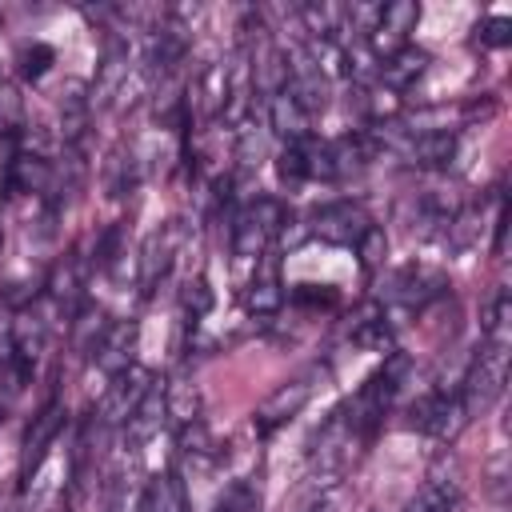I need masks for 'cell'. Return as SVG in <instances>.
I'll list each match as a JSON object with an SVG mask.
<instances>
[{"instance_id": "277c9868", "label": "cell", "mask_w": 512, "mask_h": 512, "mask_svg": "<svg viewBox=\"0 0 512 512\" xmlns=\"http://www.w3.org/2000/svg\"><path fill=\"white\" fill-rule=\"evenodd\" d=\"M148 388H152V376H148L144 368H136V364L120 368L116 380L108 384V392H104L100 404H96L100 420H104V424H124V420L136 412V404L144 400Z\"/></svg>"}, {"instance_id": "8992f818", "label": "cell", "mask_w": 512, "mask_h": 512, "mask_svg": "<svg viewBox=\"0 0 512 512\" xmlns=\"http://www.w3.org/2000/svg\"><path fill=\"white\" fill-rule=\"evenodd\" d=\"M368 228H372V224H368V216H364L356 204H328V208H320L316 220H312V232H316L320 240H328V244H348V248H356Z\"/></svg>"}, {"instance_id": "4316f807", "label": "cell", "mask_w": 512, "mask_h": 512, "mask_svg": "<svg viewBox=\"0 0 512 512\" xmlns=\"http://www.w3.org/2000/svg\"><path fill=\"white\" fill-rule=\"evenodd\" d=\"M184 308L192 312V320H196V316H204V312L212 308V288H208V280H204V276H196V280H188V284H184Z\"/></svg>"}, {"instance_id": "9a60e30c", "label": "cell", "mask_w": 512, "mask_h": 512, "mask_svg": "<svg viewBox=\"0 0 512 512\" xmlns=\"http://www.w3.org/2000/svg\"><path fill=\"white\" fill-rule=\"evenodd\" d=\"M452 508H456V480L448 476H428L404 504V512H452Z\"/></svg>"}, {"instance_id": "ba28073f", "label": "cell", "mask_w": 512, "mask_h": 512, "mask_svg": "<svg viewBox=\"0 0 512 512\" xmlns=\"http://www.w3.org/2000/svg\"><path fill=\"white\" fill-rule=\"evenodd\" d=\"M60 428H64V404L52 400V404L40 408V416H36L32 428H28V440H24V480H32V472L40 468V460H44V452H48V444L56 440Z\"/></svg>"}, {"instance_id": "83f0119b", "label": "cell", "mask_w": 512, "mask_h": 512, "mask_svg": "<svg viewBox=\"0 0 512 512\" xmlns=\"http://www.w3.org/2000/svg\"><path fill=\"white\" fill-rule=\"evenodd\" d=\"M384 248H388V240H384V232L372 224V228L360 236V244H356L360 264H364V268H376V264H380V256H384Z\"/></svg>"}, {"instance_id": "9c48e42d", "label": "cell", "mask_w": 512, "mask_h": 512, "mask_svg": "<svg viewBox=\"0 0 512 512\" xmlns=\"http://www.w3.org/2000/svg\"><path fill=\"white\" fill-rule=\"evenodd\" d=\"M164 420H168V412H164V384L152 380V388L144 392V400L136 404V412L124 420V436H128V444H148V440L164 428Z\"/></svg>"}, {"instance_id": "f1b7e54d", "label": "cell", "mask_w": 512, "mask_h": 512, "mask_svg": "<svg viewBox=\"0 0 512 512\" xmlns=\"http://www.w3.org/2000/svg\"><path fill=\"white\" fill-rule=\"evenodd\" d=\"M304 20L312 24V32H320V36H328V32H336V20H340V8H328V4H312V8H304Z\"/></svg>"}, {"instance_id": "6da1fadb", "label": "cell", "mask_w": 512, "mask_h": 512, "mask_svg": "<svg viewBox=\"0 0 512 512\" xmlns=\"http://www.w3.org/2000/svg\"><path fill=\"white\" fill-rule=\"evenodd\" d=\"M504 380H508V348L504 344H484L480 356L472 360L468 376H464V388H460L464 412L488 408L504 392Z\"/></svg>"}, {"instance_id": "7402d4cb", "label": "cell", "mask_w": 512, "mask_h": 512, "mask_svg": "<svg viewBox=\"0 0 512 512\" xmlns=\"http://www.w3.org/2000/svg\"><path fill=\"white\" fill-rule=\"evenodd\" d=\"M52 60H56V52H52L48 44H40V40H32V44L20 48V72H24L28 80H40V76L52 68Z\"/></svg>"}, {"instance_id": "d6986e66", "label": "cell", "mask_w": 512, "mask_h": 512, "mask_svg": "<svg viewBox=\"0 0 512 512\" xmlns=\"http://www.w3.org/2000/svg\"><path fill=\"white\" fill-rule=\"evenodd\" d=\"M508 324H512V300L504 292H496L488 312H484V344H504L508 348Z\"/></svg>"}, {"instance_id": "5b68a950", "label": "cell", "mask_w": 512, "mask_h": 512, "mask_svg": "<svg viewBox=\"0 0 512 512\" xmlns=\"http://www.w3.org/2000/svg\"><path fill=\"white\" fill-rule=\"evenodd\" d=\"M416 20H420V8L412 4V0H396V4H384L380 8V16L372 20V48L376 52H384V56H392V52H400V48H408V32L416 28Z\"/></svg>"}, {"instance_id": "603a6c76", "label": "cell", "mask_w": 512, "mask_h": 512, "mask_svg": "<svg viewBox=\"0 0 512 512\" xmlns=\"http://www.w3.org/2000/svg\"><path fill=\"white\" fill-rule=\"evenodd\" d=\"M352 340H356L360 348H372V352H392V328H388L384 320H364V324L352 332Z\"/></svg>"}, {"instance_id": "5bb4252c", "label": "cell", "mask_w": 512, "mask_h": 512, "mask_svg": "<svg viewBox=\"0 0 512 512\" xmlns=\"http://www.w3.org/2000/svg\"><path fill=\"white\" fill-rule=\"evenodd\" d=\"M396 296L408 304V308H424L428 300H436L444 292V276L432 272V268H408L400 280H396Z\"/></svg>"}, {"instance_id": "f546056e", "label": "cell", "mask_w": 512, "mask_h": 512, "mask_svg": "<svg viewBox=\"0 0 512 512\" xmlns=\"http://www.w3.org/2000/svg\"><path fill=\"white\" fill-rule=\"evenodd\" d=\"M292 300H296V304H332L336 292L324 288V284H320V292H316V284H296V288H292Z\"/></svg>"}, {"instance_id": "3957f363", "label": "cell", "mask_w": 512, "mask_h": 512, "mask_svg": "<svg viewBox=\"0 0 512 512\" xmlns=\"http://www.w3.org/2000/svg\"><path fill=\"white\" fill-rule=\"evenodd\" d=\"M468 412L460 404V392H428L412 404V428L436 436V440H452L464 428Z\"/></svg>"}, {"instance_id": "ffe728a7", "label": "cell", "mask_w": 512, "mask_h": 512, "mask_svg": "<svg viewBox=\"0 0 512 512\" xmlns=\"http://www.w3.org/2000/svg\"><path fill=\"white\" fill-rule=\"evenodd\" d=\"M44 176H48V164L40 156H16L12 168H8V184L12 188H24V192H32L36 184H44Z\"/></svg>"}, {"instance_id": "484cf974", "label": "cell", "mask_w": 512, "mask_h": 512, "mask_svg": "<svg viewBox=\"0 0 512 512\" xmlns=\"http://www.w3.org/2000/svg\"><path fill=\"white\" fill-rule=\"evenodd\" d=\"M480 44H488V48H504L508 40H512V20L508 16H488V20H480Z\"/></svg>"}, {"instance_id": "ac0fdd59", "label": "cell", "mask_w": 512, "mask_h": 512, "mask_svg": "<svg viewBox=\"0 0 512 512\" xmlns=\"http://www.w3.org/2000/svg\"><path fill=\"white\" fill-rule=\"evenodd\" d=\"M276 176L284 184H304L312 176V160H308V144H288L280 156H276Z\"/></svg>"}, {"instance_id": "52a82bcc", "label": "cell", "mask_w": 512, "mask_h": 512, "mask_svg": "<svg viewBox=\"0 0 512 512\" xmlns=\"http://www.w3.org/2000/svg\"><path fill=\"white\" fill-rule=\"evenodd\" d=\"M312 396V384L300 376V380H288V384H280L260 408H256V432L264 436V432H272V428H280L284 420H292L300 408H304V400Z\"/></svg>"}, {"instance_id": "7a4b0ae2", "label": "cell", "mask_w": 512, "mask_h": 512, "mask_svg": "<svg viewBox=\"0 0 512 512\" xmlns=\"http://www.w3.org/2000/svg\"><path fill=\"white\" fill-rule=\"evenodd\" d=\"M280 224H284V208H280L276 200H256V204H248V208L236 216V224H232V252H236L240 260H260L264 248H268V236H272Z\"/></svg>"}, {"instance_id": "d4e9b609", "label": "cell", "mask_w": 512, "mask_h": 512, "mask_svg": "<svg viewBox=\"0 0 512 512\" xmlns=\"http://www.w3.org/2000/svg\"><path fill=\"white\" fill-rule=\"evenodd\" d=\"M20 116H24V108H20L16 88L12 84H0V136H12L20 128Z\"/></svg>"}, {"instance_id": "cb8c5ba5", "label": "cell", "mask_w": 512, "mask_h": 512, "mask_svg": "<svg viewBox=\"0 0 512 512\" xmlns=\"http://www.w3.org/2000/svg\"><path fill=\"white\" fill-rule=\"evenodd\" d=\"M212 512H260V500H256V492H252L248 484H232V488L216 500Z\"/></svg>"}, {"instance_id": "8fae6325", "label": "cell", "mask_w": 512, "mask_h": 512, "mask_svg": "<svg viewBox=\"0 0 512 512\" xmlns=\"http://www.w3.org/2000/svg\"><path fill=\"white\" fill-rule=\"evenodd\" d=\"M268 120H272V128L280 132V136H288V144H300V140H308V112L296 104V96L288 92V88H280L276 96H272V104H268Z\"/></svg>"}, {"instance_id": "1f68e13d", "label": "cell", "mask_w": 512, "mask_h": 512, "mask_svg": "<svg viewBox=\"0 0 512 512\" xmlns=\"http://www.w3.org/2000/svg\"><path fill=\"white\" fill-rule=\"evenodd\" d=\"M308 512H336L332 504H316V508H308Z\"/></svg>"}, {"instance_id": "4dcf8cb0", "label": "cell", "mask_w": 512, "mask_h": 512, "mask_svg": "<svg viewBox=\"0 0 512 512\" xmlns=\"http://www.w3.org/2000/svg\"><path fill=\"white\" fill-rule=\"evenodd\" d=\"M112 512H136V508H128V500H124V496H116V504H112Z\"/></svg>"}, {"instance_id": "4fadbf2b", "label": "cell", "mask_w": 512, "mask_h": 512, "mask_svg": "<svg viewBox=\"0 0 512 512\" xmlns=\"http://www.w3.org/2000/svg\"><path fill=\"white\" fill-rule=\"evenodd\" d=\"M176 244H180V224H164L160 232L148 236V244H144V284H152L156 276L168 272Z\"/></svg>"}, {"instance_id": "30bf717a", "label": "cell", "mask_w": 512, "mask_h": 512, "mask_svg": "<svg viewBox=\"0 0 512 512\" xmlns=\"http://www.w3.org/2000/svg\"><path fill=\"white\" fill-rule=\"evenodd\" d=\"M136 512H188V492H184V480L176 472H156L140 500H136Z\"/></svg>"}, {"instance_id": "e0dca14e", "label": "cell", "mask_w": 512, "mask_h": 512, "mask_svg": "<svg viewBox=\"0 0 512 512\" xmlns=\"http://www.w3.org/2000/svg\"><path fill=\"white\" fill-rule=\"evenodd\" d=\"M424 52H416V48H400V52H392L388 60H384V68H380V76H384V84L388 88H408L420 72H424Z\"/></svg>"}, {"instance_id": "d6a6232c", "label": "cell", "mask_w": 512, "mask_h": 512, "mask_svg": "<svg viewBox=\"0 0 512 512\" xmlns=\"http://www.w3.org/2000/svg\"><path fill=\"white\" fill-rule=\"evenodd\" d=\"M452 512H456V508H452Z\"/></svg>"}, {"instance_id": "7c38bea8", "label": "cell", "mask_w": 512, "mask_h": 512, "mask_svg": "<svg viewBox=\"0 0 512 512\" xmlns=\"http://www.w3.org/2000/svg\"><path fill=\"white\" fill-rule=\"evenodd\" d=\"M164 412H168V420L180 424V428L196 424V420H200V388H196L188 376L164 384Z\"/></svg>"}, {"instance_id": "2e32d148", "label": "cell", "mask_w": 512, "mask_h": 512, "mask_svg": "<svg viewBox=\"0 0 512 512\" xmlns=\"http://www.w3.org/2000/svg\"><path fill=\"white\" fill-rule=\"evenodd\" d=\"M256 264H260V260H256ZM280 300H284V292H280V280H276V264L264 260V264L256 268L252 288H248V308H252L256 316H268V312L280 308Z\"/></svg>"}, {"instance_id": "44dd1931", "label": "cell", "mask_w": 512, "mask_h": 512, "mask_svg": "<svg viewBox=\"0 0 512 512\" xmlns=\"http://www.w3.org/2000/svg\"><path fill=\"white\" fill-rule=\"evenodd\" d=\"M452 148H456V140H452V132H424L420 140H416V156L424 160V164H444L448 156H452Z\"/></svg>"}]
</instances>
